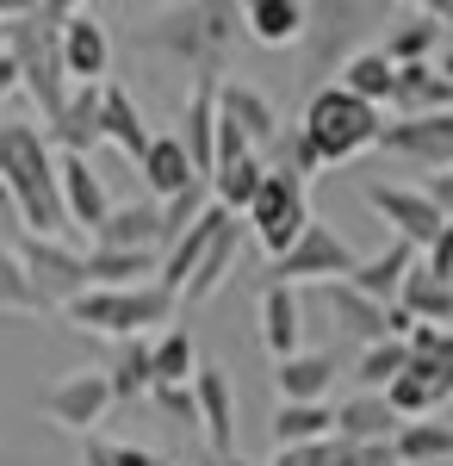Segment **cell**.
<instances>
[{"label": "cell", "instance_id": "6da1fadb", "mask_svg": "<svg viewBox=\"0 0 453 466\" xmlns=\"http://www.w3.org/2000/svg\"><path fill=\"white\" fill-rule=\"evenodd\" d=\"M0 187L13 193V206L25 218V237L63 243V230H75L69 206H63V156L44 125H25V118L0 125Z\"/></svg>", "mask_w": 453, "mask_h": 466}, {"label": "cell", "instance_id": "7a4b0ae2", "mask_svg": "<svg viewBox=\"0 0 453 466\" xmlns=\"http://www.w3.org/2000/svg\"><path fill=\"white\" fill-rule=\"evenodd\" d=\"M75 6H25V13H13L6 19V50H13V63H19V87L37 100L44 112V125L56 131L63 125V112L75 100V81L63 69V25H69Z\"/></svg>", "mask_w": 453, "mask_h": 466}, {"label": "cell", "instance_id": "3957f363", "mask_svg": "<svg viewBox=\"0 0 453 466\" xmlns=\"http://www.w3.org/2000/svg\"><path fill=\"white\" fill-rule=\"evenodd\" d=\"M237 37H243V6L186 0V6H168V13H156V19L143 25L137 50L175 56L186 75H224V56H230Z\"/></svg>", "mask_w": 453, "mask_h": 466}, {"label": "cell", "instance_id": "277c9868", "mask_svg": "<svg viewBox=\"0 0 453 466\" xmlns=\"http://www.w3.org/2000/svg\"><path fill=\"white\" fill-rule=\"evenodd\" d=\"M305 137L317 144L323 156V168H342V162H360L367 149H379L385 137V112L367 106V100H354L342 81H323L311 87V100H305Z\"/></svg>", "mask_w": 453, "mask_h": 466}, {"label": "cell", "instance_id": "5b68a950", "mask_svg": "<svg viewBox=\"0 0 453 466\" xmlns=\"http://www.w3.org/2000/svg\"><path fill=\"white\" fill-rule=\"evenodd\" d=\"M63 318L75 323V329H87V336H112V342H143L156 323L162 329H175L180 318V299L168 287H94L81 292Z\"/></svg>", "mask_w": 453, "mask_h": 466}, {"label": "cell", "instance_id": "8992f818", "mask_svg": "<svg viewBox=\"0 0 453 466\" xmlns=\"http://www.w3.org/2000/svg\"><path fill=\"white\" fill-rule=\"evenodd\" d=\"M317 224L311 212V180L298 175H274L267 168V187L255 193V206H248V237L261 243V255L267 261H279V255L298 249V237Z\"/></svg>", "mask_w": 453, "mask_h": 466}, {"label": "cell", "instance_id": "52a82bcc", "mask_svg": "<svg viewBox=\"0 0 453 466\" xmlns=\"http://www.w3.org/2000/svg\"><path fill=\"white\" fill-rule=\"evenodd\" d=\"M354 268H360V255L348 249V237L317 218L311 230L298 237V249L279 255L267 274H274L279 287H336V280H354Z\"/></svg>", "mask_w": 453, "mask_h": 466}, {"label": "cell", "instance_id": "ba28073f", "mask_svg": "<svg viewBox=\"0 0 453 466\" xmlns=\"http://www.w3.org/2000/svg\"><path fill=\"white\" fill-rule=\"evenodd\" d=\"M13 249H19V261H25V274H32V287H37V299H44V311H69L81 292H94V280H87V255H75L69 243L19 237Z\"/></svg>", "mask_w": 453, "mask_h": 466}, {"label": "cell", "instance_id": "9c48e42d", "mask_svg": "<svg viewBox=\"0 0 453 466\" xmlns=\"http://www.w3.org/2000/svg\"><path fill=\"white\" fill-rule=\"evenodd\" d=\"M37 410L56 423V430H69V435H87L100 430V417L112 410V380H106V367H81V373H63L50 392L37 398Z\"/></svg>", "mask_w": 453, "mask_h": 466}, {"label": "cell", "instance_id": "30bf717a", "mask_svg": "<svg viewBox=\"0 0 453 466\" xmlns=\"http://www.w3.org/2000/svg\"><path fill=\"white\" fill-rule=\"evenodd\" d=\"M367 19H379V6H342V0H317L311 6V32H305V56L323 87V75H342V63L354 56V37Z\"/></svg>", "mask_w": 453, "mask_h": 466}, {"label": "cell", "instance_id": "8fae6325", "mask_svg": "<svg viewBox=\"0 0 453 466\" xmlns=\"http://www.w3.org/2000/svg\"><path fill=\"white\" fill-rule=\"evenodd\" d=\"M360 193H367V206H373V212L391 224V237H398V243H417V249H428V243L448 230L441 206H435L422 187H404V180H367Z\"/></svg>", "mask_w": 453, "mask_h": 466}, {"label": "cell", "instance_id": "7c38bea8", "mask_svg": "<svg viewBox=\"0 0 453 466\" xmlns=\"http://www.w3.org/2000/svg\"><path fill=\"white\" fill-rule=\"evenodd\" d=\"M385 156H404L417 168L453 175V112H422V118H385Z\"/></svg>", "mask_w": 453, "mask_h": 466}, {"label": "cell", "instance_id": "4fadbf2b", "mask_svg": "<svg viewBox=\"0 0 453 466\" xmlns=\"http://www.w3.org/2000/svg\"><path fill=\"white\" fill-rule=\"evenodd\" d=\"M193 398H199V435H206V454L230 461L237 454V386L217 360H199V380H193Z\"/></svg>", "mask_w": 453, "mask_h": 466}, {"label": "cell", "instance_id": "5bb4252c", "mask_svg": "<svg viewBox=\"0 0 453 466\" xmlns=\"http://www.w3.org/2000/svg\"><path fill=\"white\" fill-rule=\"evenodd\" d=\"M63 69L75 87H106L112 81V32L100 25V13L75 6L63 25Z\"/></svg>", "mask_w": 453, "mask_h": 466}, {"label": "cell", "instance_id": "9a60e30c", "mask_svg": "<svg viewBox=\"0 0 453 466\" xmlns=\"http://www.w3.org/2000/svg\"><path fill=\"white\" fill-rule=\"evenodd\" d=\"M94 249H118V255H168L175 237H168V218L156 199H137V206H118L106 218V230L94 237Z\"/></svg>", "mask_w": 453, "mask_h": 466}, {"label": "cell", "instance_id": "2e32d148", "mask_svg": "<svg viewBox=\"0 0 453 466\" xmlns=\"http://www.w3.org/2000/svg\"><path fill=\"white\" fill-rule=\"evenodd\" d=\"M217 87H224V75H193V94H186V112L175 131L206 180L217 175Z\"/></svg>", "mask_w": 453, "mask_h": 466}, {"label": "cell", "instance_id": "e0dca14e", "mask_svg": "<svg viewBox=\"0 0 453 466\" xmlns=\"http://www.w3.org/2000/svg\"><path fill=\"white\" fill-rule=\"evenodd\" d=\"M336 380H342V349H305L292 360H274L279 404H329Z\"/></svg>", "mask_w": 453, "mask_h": 466}, {"label": "cell", "instance_id": "ac0fdd59", "mask_svg": "<svg viewBox=\"0 0 453 466\" xmlns=\"http://www.w3.org/2000/svg\"><path fill=\"white\" fill-rule=\"evenodd\" d=\"M217 118L237 125L248 137V149H274V137L286 131V118L274 112V100H267L261 87H248V81H230V75H224V87H217Z\"/></svg>", "mask_w": 453, "mask_h": 466}, {"label": "cell", "instance_id": "d6986e66", "mask_svg": "<svg viewBox=\"0 0 453 466\" xmlns=\"http://www.w3.org/2000/svg\"><path fill=\"white\" fill-rule=\"evenodd\" d=\"M323 299V311L336 318V329L348 336L354 349H373V342H391V305H373V299H360L348 280H336V287L317 292Z\"/></svg>", "mask_w": 453, "mask_h": 466}, {"label": "cell", "instance_id": "ffe728a7", "mask_svg": "<svg viewBox=\"0 0 453 466\" xmlns=\"http://www.w3.org/2000/svg\"><path fill=\"white\" fill-rule=\"evenodd\" d=\"M255 311H261V342H267V355H274V360L305 355V299H298V287L267 280Z\"/></svg>", "mask_w": 453, "mask_h": 466}, {"label": "cell", "instance_id": "44dd1931", "mask_svg": "<svg viewBox=\"0 0 453 466\" xmlns=\"http://www.w3.org/2000/svg\"><path fill=\"white\" fill-rule=\"evenodd\" d=\"M417 268H422V249H417V243H398V237H391L379 255H367V261L354 268L348 287L360 292V299H373V305H398V292H404V280H410Z\"/></svg>", "mask_w": 453, "mask_h": 466}, {"label": "cell", "instance_id": "7402d4cb", "mask_svg": "<svg viewBox=\"0 0 453 466\" xmlns=\"http://www.w3.org/2000/svg\"><path fill=\"white\" fill-rule=\"evenodd\" d=\"M311 32V6L305 0H248L243 6V37L261 50H292Z\"/></svg>", "mask_w": 453, "mask_h": 466}, {"label": "cell", "instance_id": "603a6c76", "mask_svg": "<svg viewBox=\"0 0 453 466\" xmlns=\"http://www.w3.org/2000/svg\"><path fill=\"white\" fill-rule=\"evenodd\" d=\"M137 175L149 180V199L156 206H168V199H180L186 187H199V168H193V156H186V144H180L175 131H156V144H149V156L137 162Z\"/></svg>", "mask_w": 453, "mask_h": 466}, {"label": "cell", "instance_id": "cb8c5ba5", "mask_svg": "<svg viewBox=\"0 0 453 466\" xmlns=\"http://www.w3.org/2000/svg\"><path fill=\"white\" fill-rule=\"evenodd\" d=\"M63 206H69V224H75V230H87V237H100L106 218L118 212V206L106 199V180L94 175L87 156H63Z\"/></svg>", "mask_w": 453, "mask_h": 466}, {"label": "cell", "instance_id": "d4e9b609", "mask_svg": "<svg viewBox=\"0 0 453 466\" xmlns=\"http://www.w3.org/2000/svg\"><path fill=\"white\" fill-rule=\"evenodd\" d=\"M100 125H106V144L125 149L131 162H143L149 144H156V131H149V118H143V106L131 100L125 81H106V87H100Z\"/></svg>", "mask_w": 453, "mask_h": 466}, {"label": "cell", "instance_id": "484cf974", "mask_svg": "<svg viewBox=\"0 0 453 466\" xmlns=\"http://www.w3.org/2000/svg\"><path fill=\"white\" fill-rule=\"evenodd\" d=\"M398 435H404V417L385 404V392H354L348 404H336V441L373 448V441H398Z\"/></svg>", "mask_w": 453, "mask_h": 466}, {"label": "cell", "instance_id": "4316f807", "mask_svg": "<svg viewBox=\"0 0 453 466\" xmlns=\"http://www.w3.org/2000/svg\"><path fill=\"white\" fill-rule=\"evenodd\" d=\"M243 230L248 224H224V237L206 249V261H199V274L186 280V292H180V311H199L206 299H217L224 292V280L237 274V261H243Z\"/></svg>", "mask_w": 453, "mask_h": 466}, {"label": "cell", "instance_id": "83f0119b", "mask_svg": "<svg viewBox=\"0 0 453 466\" xmlns=\"http://www.w3.org/2000/svg\"><path fill=\"white\" fill-rule=\"evenodd\" d=\"M398 118H422V112H453V81L441 75V63H417L398 69V94H391Z\"/></svg>", "mask_w": 453, "mask_h": 466}, {"label": "cell", "instance_id": "f1b7e54d", "mask_svg": "<svg viewBox=\"0 0 453 466\" xmlns=\"http://www.w3.org/2000/svg\"><path fill=\"white\" fill-rule=\"evenodd\" d=\"M149 373H156V392H175V386H193L199 380V355H193V329L175 323L149 342Z\"/></svg>", "mask_w": 453, "mask_h": 466}, {"label": "cell", "instance_id": "f546056e", "mask_svg": "<svg viewBox=\"0 0 453 466\" xmlns=\"http://www.w3.org/2000/svg\"><path fill=\"white\" fill-rule=\"evenodd\" d=\"M342 87H348L354 100H367V106H391V94H398V63L385 56V50H354L348 63H342V75H336Z\"/></svg>", "mask_w": 453, "mask_h": 466}, {"label": "cell", "instance_id": "4dcf8cb0", "mask_svg": "<svg viewBox=\"0 0 453 466\" xmlns=\"http://www.w3.org/2000/svg\"><path fill=\"white\" fill-rule=\"evenodd\" d=\"M50 144H56V156H87L94 144H106L100 87H75V100H69V112H63V125L50 131Z\"/></svg>", "mask_w": 453, "mask_h": 466}, {"label": "cell", "instance_id": "1f68e13d", "mask_svg": "<svg viewBox=\"0 0 453 466\" xmlns=\"http://www.w3.org/2000/svg\"><path fill=\"white\" fill-rule=\"evenodd\" d=\"M441 25H435V19H428V13H404V19H398V25H391V32H385V56H391V63H398V69H417V63H435V50H441Z\"/></svg>", "mask_w": 453, "mask_h": 466}, {"label": "cell", "instance_id": "d6a6232c", "mask_svg": "<svg viewBox=\"0 0 453 466\" xmlns=\"http://www.w3.org/2000/svg\"><path fill=\"white\" fill-rule=\"evenodd\" d=\"M267 430H274L279 448H311V441H336V404H279Z\"/></svg>", "mask_w": 453, "mask_h": 466}, {"label": "cell", "instance_id": "836d02e7", "mask_svg": "<svg viewBox=\"0 0 453 466\" xmlns=\"http://www.w3.org/2000/svg\"><path fill=\"white\" fill-rule=\"evenodd\" d=\"M261 187H267V162H261V156H243V162H224V168L211 175V199L230 218H248V206H255Z\"/></svg>", "mask_w": 453, "mask_h": 466}, {"label": "cell", "instance_id": "e575fe53", "mask_svg": "<svg viewBox=\"0 0 453 466\" xmlns=\"http://www.w3.org/2000/svg\"><path fill=\"white\" fill-rule=\"evenodd\" d=\"M410 367H417L422 380L441 392V404H448V398H453V329L422 323L417 336H410Z\"/></svg>", "mask_w": 453, "mask_h": 466}, {"label": "cell", "instance_id": "d590c367", "mask_svg": "<svg viewBox=\"0 0 453 466\" xmlns=\"http://www.w3.org/2000/svg\"><path fill=\"white\" fill-rule=\"evenodd\" d=\"M106 380H112V404H143V398L156 392V373H149V336L143 342H118V355L106 367Z\"/></svg>", "mask_w": 453, "mask_h": 466}, {"label": "cell", "instance_id": "8d00e7d4", "mask_svg": "<svg viewBox=\"0 0 453 466\" xmlns=\"http://www.w3.org/2000/svg\"><path fill=\"white\" fill-rule=\"evenodd\" d=\"M156 274H162V255L87 249V280H94V287H149Z\"/></svg>", "mask_w": 453, "mask_h": 466}, {"label": "cell", "instance_id": "74e56055", "mask_svg": "<svg viewBox=\"0 0 453 466\" xmlns=\"http://www.w3.org/2000/svg\"><path fill=\"white\" fill-rule=\"evenodd\" d=\"M398 461L404 466H453V423H404L398 435Z\"/></svg>", "mask_w": 453, "mask_h": 466}, {"label": "cell", "instance_id": "f35d334b", "mask_svg": "<svg viewBox=\"0 0 453 466\" xmlns=\"http://www.w3.org/2000/svg\"><path fill=\"white\" fill-rule=\"evenodd\" d=\"M398 305L410 311L417 323H435V329H453V287H441V280H428V274H410L404 280V292H398Z\"/></svg>", "mask_w": 453, "mask_h": 466}, {"label": "cell", "instance_id": "ab89813d", "mask_svg": "<svg viewBox=\"0 0 453 466\" xmlns=\"http://www.w3.org/2000/svg\"><path fill=\"white\" fill-rule=\"evenodd\" d=\"M261 162H267L274 175H298V180L323 175V156H317V144L305 137V125H286L274 137V149H261Z\"/></svg>", "mask_w": 453, "mask_h": 466}, {"label": "cell", "instance_id": "60d3db41", "mask_svg": "<svg viewBox=\"0 0 453 466\" xmlns=\"http://www.w3.org/2000/svg\"><path fill=\"white\" fill-rule=\"evenodd\" d=\"M398 373H410V342H373V349H360V360H354L360 392H391Z\"/></svg>", "mask_w": 453, "mask_h": 466}, {"label": "cell", "instance_id": "b9f144b4", "mask_svg": "<svg viewBox=\"0 0 453 466\" xmlns=\"http://www.w3.org/2000/svg\"><path fill=\"white\" fill-rule=\"evenodd\" d=\"M0 311H19V318L44 311V299H37L32 274H25V261H19L13 243H0Z\"/></svg>", "mask_w": 453, "mask_h": 466}, {"label": "cell", "instance_id": "7bdbcfd3", "mask_svg": "<svg viewBox=\"0 0 453 466\" xmlns=\"http://www.w3.org/2000/svg\"><path fill=\"white\" fill-rule=\"evenodd\" d=\"M81 466H175L156 448H137V441H106V435H87L81 441Z\"/></svg>", "mask_w": 453, "mask_h": 466}, {"label": "cell", "instance_id": "ee69618b", "mask_svg": "<svg viewBox=\"0 0 453 466\" xmlns=\"http://www.w3.org/2000/svg\"><path fill=\"white\" fill-rule=\"evenodd\" d=\"M149 404L175 423V430L199 435V398H193V386H175V392H149Z\"/></svg>", "mask_w": 453, "mask_h": 466}, {"label": "cell", "instance_id": "f6af8a7d", "mask_svg": "<svg viewBox=\"0 0 453 466\" xmlns=\"http://www.w3.org/2000/svg\"><path fill=\"white\" fill-rule=\"evenodd\" d=\"M336 466H404V461H398V441H373V448L336 441Z\"/></svg>", "mask_w": 453, "mask_h": 466}, {"label": "cell", "instance_id": "bcb514c9", "mask_svg": "<svg viewBox=\"0 0 453 466\" xmlns=\"http://www.w3.org/2000/svg\"><path fill=\"white\" fill-rule=\"evenodd\" d=\"M422 274H428V280H441V287H453V224L428 243V249H422Z\"/></svg>", "mask_w": 453, "mask_h": 466}, {"label": "cell", "instance_id": "7dc6e473", "mask_svg": "<svg viewBox=\"0 0 453 466\" xmlns=\"http://www.w3.org/2000/svg\"><path fill=\"white\" fill-rule=\"evenodd\" d=\"M267 466H336V441H311V448H279Z\"/></svg>", "mask_w": 453, "mask_h": 466}, {"label": "cell", "instance_id": "c3c4849f", "mask_svg": "<svg viewBox=\"0 0 453 466\" xmlns=\"http://www.w3.org/2000/svg\"><path fill=\"white\" fill-rule=\"evenodd\" d=\"M25 237V218H19V206H13V193L0 187V243H19Z\"/></svg>", "mask_w": 453, "mask_h": 466}, {"label": "cell", "instance_id": "681fc988", "mask_svg": "<svg viewBox=\"0 0 453 466\" xmlns=\"http://www.w3.org/2000/svg\"><path fill=\"white\" fill-rule=\"evenodd\" d=\"M422 193H428V199L441 206V218L453 224V175H428V187H422Z\"/></svg>", "mask_w": 453, "mask_h": 466}, {"label": "cell", "instance_id": "f907efd6", "mask_svg": "<svg viewBox=\"0 0 453 466\" xmlns=\"http://www.w3.org/2000/svg\"><path fill=\"white\" fill-rule=\"evenodd\" d=\"M6 94H19V63H13V50L0 56V100H6Z\"/></svg>", "mask_w": 453, "mask_h": 466}, {"label": "cell", "instance_id": "816d5d0a", "mask_svg": "<svg viewBox=\"0 0 453 466\" xmlns=\"http://www.w3.org/2000/svg\"><path fill=\"white\" fill-rule=\"evenodd\" d=\"M422 13H428V19H435V25H441V32H453V0H428V6H422Z\"/></svg>", "mask_w": 453, "mask_h": 466}, {"label": "cell", "instance_id": "f5cc1de1", "mask_svg": "<svg viewBox=\"0 0 453 466\" xmlns=\"http://www.w3.org/2000/svg\"><path fill=\"white\" fill-rule=\"evenodd\" d=\"M199 466H248V461H243V454H230V461H217V454H206Z\"/></svg>", "mask_w": 453, "mask_h": 466}, {"label": "cell", "instance_id": "db71d44e", "mask_svg": "<svg viewBox=\"0 0 453 466\" xmlns=\"http://www.w3.org/2000/svg\"><path fill=\"white\" fill-rule=\"evenodd\" d=\"M0 56H6V13H0Z\"/></svg>", "mask_w": 453, "mask_h": 466}]
</instances>
